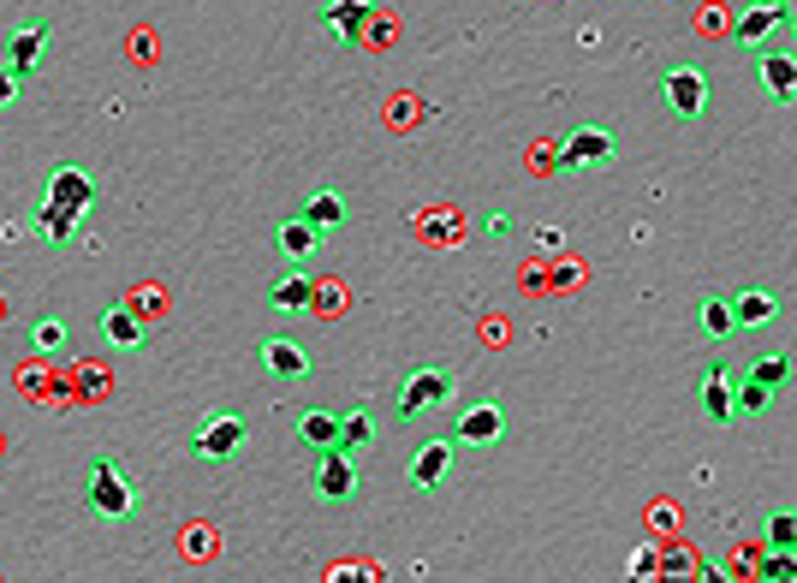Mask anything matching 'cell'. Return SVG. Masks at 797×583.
Here are the masks:
<instances>
[{
    "label": "cell",
    "instance_id": "6da1fadb",
    "mask_svg": "<svg viewBox=\"0 0 797 583\" xmlns=\"http://www.w3.org/2000/svg\"><path fill=\"white\" fill-rule=\"evenodd\" d=\"M84 507L95 518H107V524H120V518L137 512V482L125 477L120 459H107V452H95L84 465Z\"/></svg>",
    "mask_w": 797,
    "mask_h": 583
},
{
    "label": "cell",
    "instance_id": "7a4b0ae2",
    "mask_svg": "<svg viewBox=\"0 0 797 583\" xmlns=\"http://www.w3.org/2000/svg\"><path fill=\"white\" fill-rule=\"evenodd\" d=\"M458 399V375L453 369H441V364H417L398 382V423H417V417H428V412H446V405Z\"/></svg>",
    "mask_w": 797,
    "mask_h": 583
},
{
    "label": "cell",
    "instance_id": "3957f363",
    "mask_svg": "<svg viewBox=\"0 0 797 583\" xmlns=\"http://www.w3.org/2000/svg\"><path fill=\"white\" fill-rule=\"evenodd\" d=\"M245 440H250V423L238 412H209L197 429H190L185 447L197 452V459H209V465H232L238 452H245Z\"/></svg>",
    "mask_w": 797,
    "mask_h": 583
},
{
    "label": "cell",
    "instance_id": "277c9868",
    "mask_svg": "<svg viewBox=\"0 0 797 583\" xmlns=\"http://www.w3.org/2000/svg\"><path fill=\"white\" fill-rule=\"evenodd\" d=\"M310 488H315V500H322V507H345V500H358L363 470H358V459H352L345 447H328L322 459H315V470H310Z\"/></svg>",
    "mask_w": 797,
    "mask_h": 583
},
{
    "label": "cell",
    "instance_id": "5b68a950",
    "mask_svg": "<svg viewBox=\"0 0 797 583\" xmlns=\"http://www.w3.org/2000/svg\"><path fill=\"white\" fill-rule=\"evenodd\" d=\"M661 96L679 119H703L708 114V72L703 66H673L661 72Z\"/></svg>",
    "mask_w": 797,
    "mask_h": 583
},
{
    "label": "cell",
    "instance_id": "8992f818",
    "mask_svg": "<svg viewBox=\"0 0 797 583\" xmlns=\"http://www.w3.org/2000/svg\"><path fill=\"white\" fill-rule=\"evenodd\" d=\"M786 19H791V0H756V7H738L732 12V42H738V49H762Z\"/></svg>",
    "mask_w": 797,
    "mask_h": 583
},
{
    "label": "cell",
    "instance_id": "52a82bcc",
    "mask_svg": "<svg viewBox=\"0 0 797 583\" xmlns=\"http://www.w3.org/2000/svg\"><path fill=\"white\" fill-rule=\"evenodd\" d=\"M458 440H423L417 452H411V488H423V494H435L446 488V477L458 470Z\"/></svg>",
    "mask_w": 797,
    "mask_h": 583
},
{
    "label": "cell",
    "instance_id": "ba28073f",
    "mask_svg": "<svg viewBox=\"0 0 797 583\" xmlns=\"http://www.w3.org/2000/svg\"><path fill=\"white\" fill-rule=\"evenodd\" d=\"M262 369L275 375V382H310L315 357L304 352V340H286V334H268L262 340Z\"/></svg>",
    "mask_w": 797,
    "mask_h": 583
},
{
    "label": "cell",
    "instance_id": "9c48e42d",
    "mask_svg": "<svg viewBox=\"0 0 797 583\" xmlns=\"http://www.w3.org/2000/svg\"><path fill=\"white\" fill-rule=\"evenodd\" d=\"M613 162V132L608 125H583V132H571L560 144V167L578 173V167H608Z\"/></svg>",
    "mask_w": 797,
    "mask_h": 583
},
{
    "label": "cell",
    "instance_id": "30bf717a",
    "mask_svg": "<svg viewBox=\"0 0 797 583\" xmlns=\"http://www.w3.org/2000/svg\"><path fill=\"white\" fill-rule=\"evenodd\" d=\"M370 19H375L370 0H328V7H322V30L340 42V49H352V42L370 37Z\"/></svg>",
    "mask_w": 797,
    "mask_h": 583
},
{
    "label": "cell",
    "instance_id": "8fae6325",
    "mask_svg": "<svg viewBox=\"0 0 797 583\" xmlns=\"http://www.w3.org/2000/svg\"><path fill=\"white\" fill-rule=\"evenodd\" d=\"M506 435V412H500V399H483V405H470L465 417H458V429L453 440L458 447H494V440Z\"/></svg>",
    "mask_w": 797,
    "mask_h": 583
},
{
    "label": "cell",
    "instance_id": "7c38bea8",
    "mask_svg": "<svg viewBox=\"0 0 797 583\" xmlns=\"http://www.w3.org/2000/svg\"><path fill=\"white\" fill-rule=\"evenodd\" d=\"M7 54H12V66H19L24 77L37 72V66H42V54H48V19H24V24H12Z\"/></svg>",
    "mask_w": 797,
    "mask_h": 583
},
{
    "label": "cell",
    "instance_id": "4fadbf2b",
    "mask_svg": "<svg viewBox=\"0 0 797 583\" xmlns=\"http://www.w3.org/2000/svg\"><path fill=\"white\" fill-rule=\"evenodd\" d=\"M48 202H60V209H77V215H84L90 202H95L90 173H84V167H54V173H48Z\"/></svg>",
    "mask_w": 797,
    "mask_h": 583
},
{
    "label": "cell",
    "instance_id": "5bb4252c",
    "mask_svg": "<svg viewBox=\"0 0 797 583\" xmlns=\"http://www.w3.org/2000/svg\"><path fill=\"white\" fill-rule=\"evenodd\" d=\"M732 393H738V375L714 364L703 375V412H708V423H732V417H738V399H732Z\"/></svg>",
    "mask_w": 797,
    "mask_h": 583
},
{
    "label": "cell",
    "instance_id": "9a60e30c",
    "mask_svg": "<svg viewBox=\"0 0 797 583\" xmlns=\"http://www.w3.org/2000/svg\"><path fill=\"white\" fill-rule=\"evenodd\" d=\"M102 340H107V345H120V352H143V345H149V327H143L137 310L114 304V310L102 316Z\"/></svg>",
    "mask_w": 797,
    "mask_h": 583
},
{
    "label": "cell",
    "instance_id": "2e32d148",
    "mask_svg": "<svg viewBox=\"0 0 797 583\" xmlns=\"http://www.w3.org/2000/svg\"><path fill=\"white\" fill-rule=\"evenodd\" d=\"M756 77L774 102H797V54H762L756 60Z\"/></svg>",
    "mask_w": 797,
    "mask_h": 583
},
{
    "label": "cell",
    "instance_id": "e0dca14e",
    "mask_svg": "<svg viewBox=\"0 0 797 583\" xmlns=\"http://www.w3.org/2000/svg\"><path fill=\"white\" fill-rule=\"evenodd\" d=\"M774 316H779V298L762 292V287H751V292L732 298V322H738V334H751V327H768Z\"/></svg>",
    "mask_w": 797,
    "mask_h": 583
},
{
    "label": "cell",
    "instance_id": "ac0fdd59",
    "mask_svg": "<svg viewBox=\"0 0 797 583\" xmlns=\"http://www.w3.org/2000/svg\"><path fill=\"white\" fill-rule=\"evenodd\" d=\"M298 440L315 452H328V447H340V412H298Z\"/></svg>",
    "mask_w": 797,
    "mask_h": 583
},
{
    "label": "cell",
    "instance_id": "d6986e66",
    "mask_svg": "<svg viewBox=\"0 0 797 583\" xmlns=\"http://www.w3.org/2000/svg\"><path fill=\"white\" fill-rule=\"evenodd\" d=\"M315 244H322V227H315L310 215H292V220H286V227H280V250H286V257H292V262H304Z\"/></svg>",
    "mask_w": 797,
    "mask_h": 583
},
{
    "label": "cell",
    "instance_id": "ffe728a7",
    "mask_svg": "<svg viewBox=\"0 0 797 583\" xmlns=\"http://www.w3.org/2000/svg\"><path fill=\"white\" fill-rule=\"evenodd\" d=\"M696 322H703V334H708L714 345L738 334V322H732V298H714V292L703 298V304H696Z\"/></svg>",
    "mask_w": 797,
    "mask_h": 583
},
{
    "label": "cell",
    "instance_id": "44dd1931",
    "mask_svg": "<svg viewBox=\"0 0 797 583\" xmlns=\"http://www.w3.org/2000/svg\"><path fill=\"white\" fill-rule=\"evenodd\" d=\"M37 227H42V239H48V244H72V232H77V209L42 202V209H37Z\"/></svg>",
    "mask_w": 797,
    "mask_h": 583
},
{
    "label": "cell",
    "instance_id": "7402d4cb",
    "mask_svg": "<svg viewBox=\"0 0 797 583\" xmlns=\"http://www.w3.org/2000/svg\"><path fill=\"white\" fill-rule=\"evenodd\" d=\"M310 292H315V280L286 274V280H275V287H268V304H275V310H310Z\"/></svg>",
    "mask_w": 797,
    "mask_h": 583
},
{
    "label": "cell",
    "instance_id": "603a6c76",
    "mask_svg": "<svg viewBox=\"0 0 797 583\" xmlns=\"http://www.w3.org/2000/svg\"><path fill=\"white\" fill-rule=\"evenodd\" d=\"M304 215H310L322 232H333V227L345 220V197H340V191H310V197H304Z\"/></svg>",
    "mask_w": 797,
    "mask_h": 583
},
{
    "label": "cell",
    "instance_id": "cb8c5ba5",
    "mask_svg": "<svg viewBox=\"0 0 797 583\" xmlns=\"http://www.w3.org/2000/svg\"><path fill=\"white\" fill-rule=\"evenodd\" d=\"M370 440H375L370 412H345V417H340V447H345V452H363Z\"/></svg>",
    "mask_w": 797,
    "mask_h": 583
},
{
    "label": "cell",
    "instance_id": "d4e9b609",
    "mask_svg": "<svg viewBox=\"0 0 797 583\" xmlns=\"http://www.w3.org/2000/svg\"><path fill=\"white\" fill-rule=\"evenodd\" d=\"M30 345H37V352H66V322H60V316H37V322H30Z\"/></svg>",
    "mask_w": 797,
    "mask_h": 583
},
{
    "label": "cell",
    "instance_id": "484cf974",
    "mask_svg": "<svg viewBox=\"0 0 797 583\" xmlns=\"http://www.w3.org/2000/svg\"><path fill=\"white\" fill-rule=\"evenodd\" d=\"M751 382H762L768 393H779V387L791 382V364H786V357H756V364H751Z\"/></svg>",
    "mask_w": 797,
    "mask_h": 583
},
{
    "label": "cell",
    "instance_id": "4316f807",
    "mask_svg": "<svg viewBox=\"0 0 797 583\" xmlns=\"http://www.w3.org/2000/svg\"><path fill=\"white\" fill-rule=\"evenodd\" d=\"M732 399H738V417H756V412H768V399H774V393L762 387V382H751V375H744V382H738V393H732Z\"/></svg>",
    "mask_w": 797,
    "mask_h": 583
},
{
    "label": "cell",
    "instance_id": "83f0119b",
    "mask_svg": "<svg viewBox=\"0 0 797 583\" xmlns=\"http://www.w3.org/2000/svg\"><path fill=\"white\" fill-rule=\"evenodd\" d=\"M768 542L786 548V554H797V512H774L768 518Z\"/></svg>",
    "mask_w": 797,
    "mask_h": 583
},
{
    "label": "cell",
    "instance_id": "f1b7e54d",
    "mask_svg": "<svg viewBox=\"0 0 797 583\" xmlns=\"http://www.w3.org/2000/svg\"><path fill=\"white\" fill-rule=\"evenodd\" d=\"M762 577H768V583H797V554H786V548H774V554L762 560Z\"/></svg>",
    "mask_w": 797,
    "mask_h": 583
},
{
    "label": "cell",
    "instance_id": "f546056e",
    "mask_svg": "<svg viewBox=\"0 0 797 583\" xmlns=\"http://www.w3.org/2000/svg\"><path fill=\"white\" fill-rule=\"evenodd\" d=\"M19 90H24V72H19V66H7V72H0V107L19 102Z\"/></svg>",
    "mask_w": 797,
    "mask_h": 583
},
{
    "label": "cell",
    "instance_id": "4dcf8cb0",
    "mask_svg": "<svg viewBox=\"0 0 797 583\" xmlns=\"http://www.w3.org/2000/svg\"><path fill=\"white\" fill-rule=\"evenodd\" d=\"M661 572H673V577H691V572H696V554H691V548H684V554H666V565H661Z\"/></svg>",
    "mask_w": 797,
    "mask_h": 583
},
{
    "label": "cell",
    "instance_id": "1f68e13d",
    "mask_svg": "<svg viewBox=\"0 0 797 583\" xmlns=\"http://www.w3.org/2000/svg\"><path fill=\"white\" fill-rule=\"evenodd\" d=\"M483 232H488V239H506V232H513V215H488Z\"/></svg>",
    "mask_w": 797,
    "mask_h": 583
},
{
    "label": "cell",
    "instance_id": "d6a6232c",
    "mask_svg": "<svg viewBox=\"0 0 797 583\" xmlns=\"http://www.w3.org/2000/svg\"><path fill=\"white\" fill-rule=\"evenodd\" d=\"M655 572H661L655 554H636V560H631V577H655Z\"/></svg>",
    "mask_w": 797,
    "mask_h": 583
},
{
    "label": "cell",
    "instance_id": "836d02e7",
    "mask_svg": "<svg viewBox=\"0 0 797 583\" xmlns=\"http://www.w3.org/2000/svg\"><path fill=\"white\" fill-rule=\"evenodd\" d=\"M791 24H797V19H791Z\"/></svg>",
    "mask_w": 797,
    "mask_h": 583
}]
</instances>
